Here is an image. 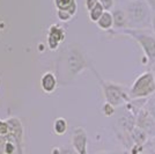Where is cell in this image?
Returning a JSON list of instances; mask_svg holds the SVG:
<instances>
[{
	"instance_id": "1",
	"label": "cell",
	"mask_w": 155,
	"mask_h": 154,
	"mask_svg": "<svg viewBox=\"0 0 155 154\" xmlns=\"http://www.w3.org/2000/svg\"><path fill=\"white\" fill-rule=\"evenodd\" d=\"M123 34L129 35L130 37L137 41L143 51V55L147 59V65H155V36L147 32L140 29H124Z\"/></svg>"
},
{
	"instance_id": "2",
	"label": "cell",
	"mask_w": 155,
	"mask_h": 154,
	"mask_svg": "<svg viewBox=\"0 0 155 154\" xmlns=\"http://www.w3.org/2000/svg\"><path fill=\"white\" fill-rule=\"evenodd\" d=\"M149 6L143 0L130 1L126 9L127 26L133 29H139L140 26L146 25L149 18Z\"/></svg>"
},
{
	"instance_id": "3",
	"label": "cell",
	"mask_w": 155,
	"mask_h": 154,
	"mask_svg": "<svg viewBox=\"0 0 155 154\" xmlns=\"http://www.w3.org/2000/svg\"><path fill=\"white\" fill-rule=\"evenodd\" d=\"M155 92V78L152 72H143L134 80L129 90L130 99L139 100L152 95Z\"/></svg>"
},
{
	"instance_id": "4",
	"label": "cell",
	"mask_w": 155,
	"mask_h": 154,
	"mask_svg": "<svg viewBox=\"0 0 155 154\" xmlns=\"http://www.w3.org/2000/svg\"><path fill=\"white\" fill-rule=\"evenodd\" d=\"M102 86H103L104 96H105L107 102L111 103L115 107L122 105L130 99L129 94L119 85H115L112 82H105V84H102Z\"/></svg>"
},
{
	"instance_id": "5",
	"label": "cell",
	"mask_w": 155,
	"mask_h": 154,
	"mask_svg": "<svg viewBox=\"0 0 155 154\" xmlns=\"http://www.w3.org/2000/svg\"><path fill=\"white\" fill-rule=\"evenodd\" d=\"M88 137L82 128H77L72 136V145L78 154H88L87 152Z\"/></svg>"
},
{
	"instance_id": "6",
	"label": "cell",
	"mask_w": 155,
	"mask_h": 154,
	"mask_svg": "<svg viewBox=\"0 0 155 154\" xmlns=\"http://www.w3.org/2000/svg\"><path fill=\"white\" fill-rule=\"evenodd\" d=\"M7 123L9 125V135L13 137L14 141L16 142L18 152L22 154V139H23V126L20 122L19 118H9L7 119Z\"/></svg>"
},
{
	"instance_id": "7",
	"label": "cell",
	"mask_w": 155,
	"mask_h": 154,
	"mask_svg": "<svg viewBox=\"0 0 155 154\" xmlns=\"http://www.w3.org/2000/svg\"><path fill=\"white\" fill-rule=\"evenodd\" d=\"M86 67V60L84 56L77 49L71 50L68 55V70L72 74H78Z\"/></svg>"
},
{
	"instance_id": "8",
	"label": "cell",
	"mask_w": 155,
	"mask_h": 154,
	"mask_svg": "<svg viewBox=\"0 0 155 154\" xmlns=\"http://www.w3.org/2000/svg\"><path fill=\"white\" fill-rule=\"evenodd\" d=\"M65 39V30L61 27L57 25H52L49 29V36H48V45L50 50H57L58 45Z\"/></svg>"
},
{
	"instance_id": "9",
	"label": "cell",
	"mask_w": 155,
	"mask_h": 154,
	"mask_svg": "<svg viewBox=\"0 0 155 154\" xmlns=\"http://www.w3.org/2000/svg\"><path fill=\"white\" fill-rule=\"evenodd\" d=\"M41 85H42V89L45 93L50 94V93H53L56 87H57V79H56L53 73L46 72L41 79Z\"/></svg>"
},
{
	"instance_id": "10",
	"label": "cell",
	"mask_w": 155,
	"mask_h": 154,
	"mask_svg": "<svg viewBox=\"0 0 155 154\" xmlns=\"http://www.w3.org/2000/svg\"><path fill=\"white\" fill-rule=\"evenodd\" d=\"M57 11H66L74 16L77 13V1L75 0H54Z\"/></svg>"
},
{
	"instance_id": "11",
	"label": "cell",
	"mask_w": 155,
	"mask_h": 154,
	"mask_svg": "<svg viewBox=\"0 0 155 154\" xmlns=\"http://www.w3.org/2000/svg\"><path fill=\"white\" fill-rule=\"evenodd\" d=\"M97 26L102 30H109L114 26V16L110 11H105L103 15L100 18V20L96 22Z\"/></svg>"
},
{
	"instance_id": "12",
	"label": "cell",
	"mask_w": 155,
	"mask_h": 154,
	"mask_svg": "<svg viewBox=\"0 0 155 154\" xmlns=\"http://www.w3.org/2000/svg\"><path fill=\"white\" fill-rule=\"evenodd\" d=\"M131 137L134 141V144H138V145H145L146 141H147V132L143 130V129L139 128V126H134L132 132H131Z\"/></svg>"
},
{
	"instance_id": "13",
	"label": "cell",
	"mask_w": 155,
	"mask_h": 154,
	"mask_svg": "<svg viewBox=\"0 0 155 154\" xmlns=\"http://www.w3.org/2000/svg\"><path fill=\"white\" fill-rule=\"evenodd\" d=\"M114 26H116L117 28H125L127 26V15L126 12H124L122 9H116L114 13Z\"/></svg>"
},
{
	"instance_id": "14",
	"label": "cell",
	"mask_w": 155,
	"mask_h": 154,
	"mask_svg": "<svg viewBox=\"0 0 155 154\" xmlns=\"http://www.w3.org/2000/svg\"><path fill=\"white\" fill-rule=\"evenodd\" d=\"M67 122H66V119L63 118V117H59L57 118L54 123H53V130H54V133L58 136H63L66 133V131H67Z\"/></svg>"
},
{
	"instance_id": "15",
	"label": "cell",
	"mask_w": 155,
	"mask_h": 154,
	"mask_svg": "<svg viewBox=\"0 0 155 154\" xmlns=\"http://www.w3.org/2000/svg\"><path fill=\"white\" fill-rule=\"evenodd\" d=\"M104 12H105V8L101 2H98L93 9L89 11V19H91V22H97L100 20V18L103 15Z\"/></svg>"
},
{
	"instance_id": "16",
	"label": "cell",
	"mask_w": 155,
	"mask_h": 154,
	"mask_svg": "<svg viewBox=\"0 0 155 154\" xmlns=\"http://www.w3.org/2000/svg\"><path fill=\"white\" fill-rule=\"evenodd\" d=\"M18 151V146L16 142L14 141L13 137L9 135V139L7 140L6 145H5V149H4V154H14Z\"/></svg>"
},
{
	"instance_id": "17",
	"label": "cell",
	"mask_w": 155,
	"mask_h": 154,
	"mask_svg": "<svg viewBox=\"0 0 155 154\" xmlns=\"http://www.w3.org/2000/svg\"><path fill=\"white\" fill-rule=\"evenodd\" d=\"M102 111H103V114L107 117H110V116H112L115 114V105H112L109 102H105L103 104V107H102Z\"/></svg>"
},
{
	"instance_id": "18",
	"label": "cell",
	"mask_w": 155,
	"mask_h": 154,
	"mask_svg": "<svg viewBox=\"0 0 155 154\" xmlns=\"http://www.w3.org/2000/svg\"><path fill=\"white\" fill-rule=\"evenodd\" d=\"M57 16L63 22H67L73 18V15L70 12H66V11H57Z\"/></svg>"
},
{
	"instance_id": "19",
	"label": "cell",
	"mask_w": 155,
	"mask_h": 154,
	"mask_svg": "<svg viewBox=\"0 0 155 154\" xmlns=\"http://www.w3.org/2000/svg\"><path fill=\"white\" fill-rule=\"evenodd\" d=\"M9 133V125L7 121L0 119V136H7Z\"/></svg>"
},
{
	"instance_id": "20",
	"label": "cell",
	"mask_w": 155,
	"mask_h": 154,
	"mask_svg": "<svg viewBox=\"0 0 155 154\" xmlns=\"http://www.w3.org/2000/svg\"><path fill=\"white\" fill-rule=\"evenodd\" d=\"M8 139H9V133L7 136H0V154H4L5 145H6V142Z\"/></svg>"
},
{
	"instance_id": "21",
	"label": "cell",
	"mask_w": 155,
	"mask_h": 154,
	"mask_svg": "<svg viewBox=\"0 0 155 154\" xmlns=\"http://www.w3.org/2000/svg\"><path fill=\"white\" fill-rule=\"evenodd\" d=\"M142 152H143V146L142 145L134 144L133 147L131 148V154H141Z\"/></svg>"
},
{
	"instance_id": "22",
	"label": "cell",
	"mask_w": 155,
	"mask_h": 154,
	"mask_svg": "<svg viewBox=\"0 0 155 154\" xmlns=\"http://www.w3.org/2000/svg\"><path fill=\"white\" fill-rule=\"evenodd\" d=\"M114 1H115V0H100V2L103 5V7L105 8V11H110V9L112 8Z\"/></svg>"
},
{
	"instance_id": "23",
	"label": "cell",
	"mask_w": 155,
	"mask_h": 154,
	"mask_svg": "<svg viewBox=\"0 0 155 154\" xmlns=\"http://www.w3.org/2000/svg\"><path fill=\"white\" fill-rule=\"evenodd\" d=\"M100 2V0H86V8L89 12L91 9H93L94 7L96 6L97 4Z\"/></svg>"
},
{
	"instance_id": "24",
	"label": "cell",
	"mask_w": 155,
	"mask_h": 154,
	"mask_svg": "<svg viewBox=\"0 0 155 154\" xmlns=\"http://www.w3.org/2000/svg\"><path fill=\"white\" fill-rule=\"evenodd\" d=\"M152 11H155V0H145Z\"/></svg>"
},
{
	"instance_id": "25",
	"label": "cell",
	"mask_w": 155,
	"mask_h": 154,
	"mask_svg": "<svg viewBox=\"0 0 155 154\" xmlns=\"http://www.w3.org/2000/svg\"><path fill=\"white\" fill-rule=\"evenodd\" d=\"M60 154H73L71 149H67V148H64V149H61L60 151Z\"/></svg>"
},
{
	"instance_id": "26",
	"label": "cell",
	"mask_w": 155,
	"mask_h": 154,
	"mask_svg": "<svg viewBox=\"0 0 155 154\" xmlns=\"http://www.w3.org/2000/svg\"><path fill=\"white\" fill-rule=\"evenodd\" d=\"M152 23H153V29H154V32H155V16L152 20Z\"/></svg>"
},
{
	"instance_id": "27",
	"label": "cell",
	"mask_w": 155,
	"mask_h": 154,
	"mask_svg": "<svg viewBox=\"0 0 155 154\" xmlns=\"http://www.w3.org/2000/svg\"><path fill=\"white\" fill-rule=\"evenodd\" d=\"M149 154H155V151H149Z\"/></svg>"
},
{
	"instance_id": "28",
	"label": "cell",
	"mask_w": 155,
	"mask_h": 154,
	"mask_svg": "<svg viewBox=\"0 0 155 154\" xmlns=\"http://www.w3.org/2000/svg\"><path fill=\"white\" fill-rule=\"evenodd\" d=\"M98 154H109V153H105V152H102V153H98Z\"/></svg>"
},
{
	"instance_id": "29",
	"label": "cell",
	"mask_w": 155,
	"mask_h": 154,
	"mask_svg": "<svg viewBox=\"0 0 155 154\" xmlns=\"http://www.w3.org/2000/svg\"><path fill=\"white\" fill-rule=\"evenodd\" d=\"M154 78H155V71H154Z\"/></svg>"
},
{
	"instance_id": "30",
	"label": "cell",
	"mask_w": 155,
	"mask_h": 154,
	"mask_svg": "<svg viewBox=\"0 0 155 154\" xmlns=\"http://www.w3.org/2000/svg\"><path fill=\"white\" fill-rule=\"evenodd\" d=\"M154 144H155V139H154Z\"/></svg>"
}]
</instances>
